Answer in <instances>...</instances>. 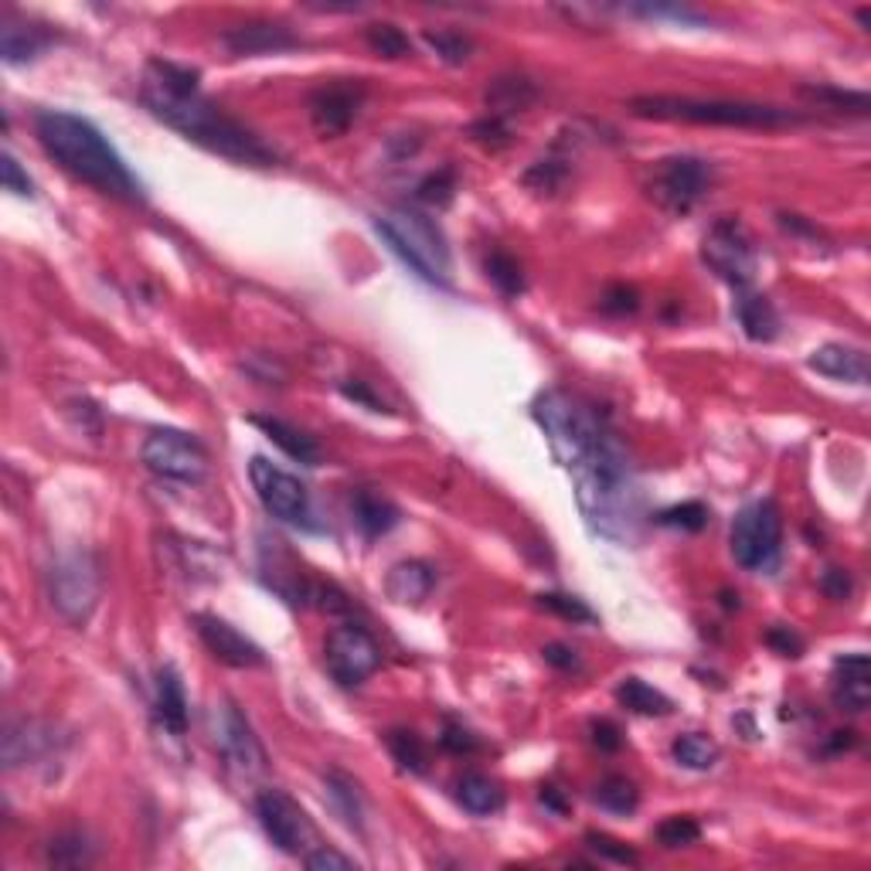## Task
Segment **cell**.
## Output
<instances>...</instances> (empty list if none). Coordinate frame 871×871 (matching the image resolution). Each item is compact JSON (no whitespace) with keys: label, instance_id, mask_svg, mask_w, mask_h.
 Returning <instances> with one entry per match:
<instances>
[{"label":"cell","instance_id":"obj_10","mask_svg":"<svg viewBox=\"0 0 871 871\" xmlns=\"http://www.w3.org/2000/svg\"><path fill=\"white\" fill-rule=\"evenodd\" d=\"M701 259L705 266L719 276V280L732 287H749L752 276H756V249H752L749 232L739 218H719L708 228L705 243H701Z\"/></svg>","mask_w":871,"mask_h":871},{"label":"cell","instance_id":"obj_42","mask_svg":"<svg viewBox=\"0 0 871 871\" xmlns=\"http://www.w3.org/2000/svg\"><path fill=\"white\" fill-rule=\"evenodd\" d=\"M701 838V827L691 817H667L657 824V841L664 848H688Z\"/></svg>","mask_w":871,"mask_h":871},{"label":"cell","instance_id":"obj_49","mask_svg":"<svg viewBox=\"0 0 871 871\" xmlns=\"http://www.w3.org/2000/svg\"><path fill=\"white\" fill-rule=\"evenodd\" d=\"M473 137H477L481 143H487V147H504L510 140V130H507V123L501 120V116H487V120H481L477 127H473Z\"/></svg>","mask_w":871,"mask_h":871},{"label":"cell","instance_id":"obj_22","mask_svg":"<svg viewBox=\"0 0 871 871\" xmlns=\"http://www.w3.org/2000/svg\"><path fill=\"white\" fill-rule=\"evenodd\" d=\"M432 589H436V569L429 562H419V559L391 566V572L385 579L388 600H395L399 606H419L422 600H429Z\"/></svg>","mask_w":871,"mask_h":871},{"label":"cell","instance_id":"obj_55","mask_svg":"<svg viewBox=\"0 0 871 871\" xmlns=\"http://www.w3.org/2000/svg\"><path fill=\"white\" fill-rule=\"evenodd\" d=\"M541 804H545V807H551L556 814H566V810H569L566 797L559 794V786H541Z\"/></svg>","mask_w":871,"mask_h":871},{"label":"cell","instance_id":"obj_11","mask_svg":"<svg viewBox=\"0 0 871 871\" xmlns=\"http://www.w3.org/2000/svg\"><path fill=\"white\" fill-rule=\"evenodd\" d=\"M212 739H215L218 756L225 760L232 773H239L246 779L266 773V749L259 735L252 732L249 719L239 711V705L218 701L212 708Z\"/></svg>","mask_w":871,"mask_h":871},{"label":"cell","instance_id":"obj_19","mask_svg":"<svg viewBox=\"0 0 871 871\" xmlns=\"http://www.w3.org/2000/svg\"><path fill=\"white\" fill-rule=\"evenodd\" d=\"M153 711H157V722H161L171 735L187 732V695H184V681H181L174 664H164L161 670H157Z\"/></svg>","mask_w":871,"mask_h":871},{"label":"cell","instance_id":"obj_28","mask_svg":"<svg viewBox=\"0 0 871 871\" xmlns=\"http://www.w3.org/2000/svg\"><path fill=\"white\" fill-rule=\"evenodd\" d=\"M616 698L623 708L637 711V716H670V711H675V701L641 678H623L616 688Z\"/></svg>","mask_w":871,"mask_h":871},{"label":"cell","instance_id":"obj_16","mask_svg":"<svg viewBox=\"0 0 871 871\" xmlns=\"http://www.w3.org/2000/svg\"><path fill=\"white\" fill-rule=\"evenodd\" d=\"M194 630L202 644L208 647V654L228 667H262L266 664V654L256 641H249L239 626H232L228 620L215 616V613H194Z\"/></svg>","mask_w":871,"mask_h":871},{"label":"cell","instance_id":"obj_29","mask_svg":"<svg viewBox=\"0 0 871 871\" xmlns=\"http://www.w3.org/2000/svg\"><path fill=\"white\" fill-rule=\"evenodd\" d=\"M670 756H675L678 766H685V770L705 773V770H711L719 763L722 749H719L716 739H708L701 732H685V735L675 739V745H670Z\"/></svg>","mask_w":871,"mask_h":871},{"label":"cell","instance_id":"obj_7","mask_svg":"<svg viewBox=\"0 0 871 871\" xmlns=\"http://www.w3.org/2000/svg\"><path fill=\"white\" fill-rule=\"evenodd\" d=\"M99 589H103V576H99V562L93 559V551L72 548V551H62L52 562V572H49L52 606L68 623L83 626L93 616L99 603Z\"/></svg>","mask_w":871,"mask_h":871},{"label":"cell","instance_id":"obj_44","mask_svg":"<svg viewBox=\"0 0 871 871\" xmlns=\"http://www.w3.org/2000/svg\"><path fill=\"white\" fill-rule=\"evenodd\" d=\"M600 307H603L606 313H613V316H623V313H633V310L641 307V293L633 290V287H626V283H616V287H610V290L603 293Z\"/></svg>","mask_w":871,"mask_h":871},{"label":"cell","instance_id":"obj_21","mask_svg":"<svg viewBox=\"0 0 871 871\" xmlns=\"http://www.w3.org/2000/svg\"><path fill=\"white\" fill-rule=\"evenodd\" d=\"M807 365L835 381L868 385V354L851 344H824L810 354Z\"/></svg>","mask_w":871,"mask_h":871},{"label":"cell","instance_id":"obj_51","mask_svg":"<svg viewBox=\"0 0 871 871\" xmlns=\"http://www.w3.org/2000/svg\"><path fill=\"white\" fill-rule=\"evenodd\" d=\"M630 14L641 18H675V21H688V24H701L705 18L691 8H660V4H644V8H630Z\"/></svg>","mask_w":871,"mask_h":871},{"label":"cell","instance_id":"obj_39","mask_svg":"<svg viewBox=\"0 0 871 871\" xmlns=\"http://www.w3.org/2000/svg\"><path fill=\"white\" fill-rule=\"evenodd\" d=\"M657 525L664 528H681V531H701L708 525V507L701 501H685L657 514Z\"/></svg>","mask_w":871,"mask_h":871},{"label":"cell","instance_id":"obj_24","mask_svg":"<svg viewBox=\"0 0 871 871\" xmlns=\"http://www.w3.org/2000/svg\"><path fill=\"white\" fill-rule=\"evenodd\" d=\"M351 514H354V525H358L368 538L388 535L395 525H399V507L375 491H354Z\"/></svg>","mask_w":871,"mask_h":871},{"label":"cell","instance_id":"obj_9","mask_svg":"<svg viewBox=\"0 0 871 871\" xmlns=\"http://www.w3.org/2000/svg\"><path fill=\"white\" fill-rule=\"evenodd\" d=\"M249 481L256 487V497L262 501V507L272 514L276 521L303 528V531H321V525L313 521L310 494L300 484V477H293L290 470L276 466L266 456H252V463H249Z\"/></svg>","mask_w":871,"mask_h":871},{"label":"cell","instance_id":"obj_3","mask_svg":"<svg viewBox=\"0 0 871 871\" xmlns=\"http://www.w3.org/2000/svg\"><path fill=\"white\" fill-rule=\"evenodd\" d=\"M34 137L52 161L75 181L89 184L93 191L116 197L127 205H143V181L127 168L116 147L103 137L96 123L86 116L65 109H37L34 112Z\"/></svg>","mask_w":871,"mask_h":871},{"label":"cell","instance_id":"obj_54","mask_svg":"<svg viewBox=\"0 0 871 871\" xmlns=\"http://www.w3.org/2000/svg\"><path fill=\"white\" fill-rule=\"evenodd\" d=\"M541 654H545V660L551 667H559V670H576L579 667V654L572 647H566V644H548Z\"/></svg>","mask_w":871,"mask_h":871},{"label":"cell","instance_id":"obj_50","mask_svg":"<svg viewBox=\"0 0 871 871\" xmlns=\"http://www.w3.org/2000/svg\"><path fill=\"white\" fill-rule=\"evenodd\" d=\"M307 868L310 871H331V868H337V871H351V868H358L354 864L351 858H344V854H337V851H331V848H316V851H310L307 854Z\"/></svg>","mask_w":871,"mask_h":871},{"label":"cell","instance_id":"obj_27","mask_svg":"<svg viewBox=\"0 0 871 871\" xmlns=\"http://www.w3.org/2000/svg\"><path fill=\"white\" fill-rule=\"evenodd\" d=\"M456 800L463 804V810L477 814V817H491L504 807V789L497 779L484 776V773H466L456 783Z\"/></svg>","mask_w":871,"mask_h":871},{"label":"cell","instance_id":"obj_33","mask_svg":"<svg viewBox=\"0 0 871 871\" xmlns=\"http://www.w3.org/2000/svg\"><path fill=\"white\" fill-rule=\"evenodd\" d=\"M484 272H487V280L504 293V297H521L525 293V272H521V262L514 259L510 252H501L494 249L487 259H484Z\"/></svg>","mask_w":871,"mask_h":871},{"label":"cell","instance_id":"obj_45","mask_svg":"<svg viewBox=\"0 0 871 871\" xmlns=\"http://www.w3.org/2000/svg\"><path fill=\"white\" fill-rule=\"evenodd\" d=\"M0 178H4V191H11V194H21V197H31L34 194V184L21 171L14 153H4V161H0Z\"/></svg>","mask_w":871,"mask_h":871},{"label":"cell","instance_id":"obj_32","mask_svg":"<svg viewBox=\"0 0 871 871\" xmlns=\"http://www.w3.org/2000/svg\"><path fill=\"white\" fill-rule=\"evenodd\" d=\"M93 858H96V845L86 841L83 830H65V835L49 841V864L83 868V864H93Z\"/></svg>","mask_w":871,"mask_h":871},{"label":"cell","instance_id":"obj_46","mask_svg":"<svg viewBox=\"0 0 871 871\" xmlns=\"http://www.w3.org/2000/svg\"><path fill=\"white\" fill-rule=\"evenodd\" d=\"M820 589H824V596H827V600L841 603V600H848L851 592H854V579H851L848 569H827V572L820 576Z\"/></svg>","mask_w":871,"mask_h":871},{"label":"cell","instance_id":"obj_13","mask_svg":"<svg viewBox=\"0 0 871 871\" xmlns=\"http://www.w3.org/2000/svg\"><path fill=\"white\" fill-rule=\"evenodd\" d=\"M324 660L331 678L344 688L362 685L365 678H372L378 664H381V647L375 644V637L358 626V623H341L327 633L324 644Z\"/></svg>","mask_w":871,"mask_h":871},{"label":"cell","instance_id":"obj_38","mask_svg":"<svg viewBox=\"0 0 871 871\" xmlns=\"http://www.w3.org/2000/svg\"><path fill=\"white\" fill-rule=\"evenodd\" d=\"M453 191H456V171L453 168H443V171H436L429 178L419 181L416 187V197L426 205H436V208H447L453 202Z\"/></svg>","mask_w":871,"mask_h":871},{"label":"cell","instance_id":"obj_25","mask_svg":"<svg viewBox=\"0 0 871 871\" xmlns=\"http://www.w3.org/2000/svg\"><path fill=\"white\" fill-rule=\"evenodd\" d=\"M735 316L745 331L749 341H776L779 334V313L773 307L770 297H760V293H742L739 303H735Z\"/></svg>","mask_w":871,"mask_h":871},{"label":"cell","instance_id":"obj_26","mask_svg":"<svg viewBox=\"0 0 871 871\" xmlns=\"http://www.w3.org/2000/svg\"><path fill=\"white\" fill-rule=\"evenodd\" d=\"M49 745H52V735H45L42 725L21 719V722L4 729V763H8V770H18V766L42 756Z\"/></svg>","mask_w":871,"mask_h":871},{"label":"cell","instance_id":"obj_15","mask_svg":"<svg viewBox=\"0 0 871 871\" xmlns=\"http://www.w3.org/2000/svg\"><path fill=\"white\" fill-rule=\"evenodd\" d=\"M362 103H365V86L362 83H351V78H334V83H324L321 89H313V96H310V120L324 137H337L354 120H358Z\"/></svg>","mask_w":871,"mask_h":871},{"label":"cell","instance_id":"obj_1","mask_svg":"<svg viewBox=\"0 0 871 871\" xmlns=\"http://www.w3.org/2000/svg\"><path fill=\"white\" fill-rule=\"evenodd\" d=\"M551 456L572 477L585 528L616 545H633L644 531V491L630 453L610 419L582 395L551 388L531 409Z\"/></svg>","mask_w":871,"mask_h":871},{"label":"cell","instance_id":"obj_12","mask_svg":"<svg viewBox=\"0 0 871 871\" xmlns=\"http://www.w3.org/2000/svg\"><path fill=\"white\" fill-rule=\"evenodd\" d=\"M143 463L157 477L181 481V484H197L208 473L205 447L181 429H153L143 440Z\"/></svg>","mask_w":871,"mask_h":871},{"label":"cell","instance_id":"obj_17","mask_svg":"<svg viewBox=\"0 0 871 871\" xmlns=\"http://www.w3.org/2000/svg\"><path fill=\"white\" fill-rule=\"evenodd\" d=\"M222 42L232 55H276V52L300 49V34L276 21H249L228 28L222 34Z\"/></svg>","mask_w":871,"mask_h":871},{"label":"cell","instance_id":"obj_23","mask_svg":"<svg viewBox=\"0 0 871 871\" xmlns=\"http://www.w3.org/2000/svg\"><path fill=\"white\" fill-rule=\"evenodd\" d=\"M249 422L256 429H262L269 440L280 447L290 460H297L303 466H316V463H321V447H316L313 436H307L303 429H297V426H290L283 419H269V416H252Z\"/></svg>","mask_w":871,"mask_h":871},{"label":"cell","instance_id":"obj_53","mask_svg":"<svg viewBox=\"0 0 871 871\" xmlns=\"http://www.w3.org/2000/svg\"><path fill=\"white\" fill-rule=\"evenodd\" d=\"M592 742H596L603 752H616L623 745V735L610 719H600V722H592Z\"/></svg>","mask_w":871,"mask_h":871},{"label":"cell","instance_id":"obj_2","mask_svg":"<svg viewBox=\"0 0 871 871\" xmlns=\"http://www.w3.org/2000/svg\"><path fill=\"white\" fill-rule=\"evenodd\" d=\"M197 78L202 75L187 65L150 58L143 72L140 99L161 123H168L171 130H178L197 147L228 157V161H239L249 168H272L280 161V153L259 133H252L239 120H232V116L222 112V106L205 99L202 89H197Z\"/></svg>","mask_w":871,"mask_h":871},{"label":"cell","instance_id":"obj_14","mask_svg":"<svg viewBox=\"0 0 871 871\" xmlns=\"http://www.w3.org/2000/svg\"><path fill=\"white\" fill-rule=\"evenodd\" d=\"M256 817L269 841L287 854H300L307 845H313V824L307 810L283 789H262L256 797Z\"/></svg>","mask_w":871,"mask_h":871},{"label":"cell","instance_id":"obj_37","mask_svg":"<svg viewBox=\"0 0 871 871\" xmlns=\"http://www.w3.org/2000/svg\"><path fill=\"white\" fill-rule=\"evenodd\" d=\"M388 749H391V756L399 760L402 770H409V773H422L426 770L429 756H426V745H422V739L416 732H409V729L388 732Z\"/></svg>","mask_w":871,"mask_h":871},{"label":"cell","instance_id":"obj_36","mask_svg":"<svg viewBox=\"0 0 871 871\" xmlns=\"http://www.w3.org/2000/svg\"><path fill=\"white\" fill-rule=\"evenodd\" d=\"M426 45L440 55L447 65H463L470 55H473V42L463 34V31H450V28H436V31H426Z\"/></svg>","mask_w":871,"mask_h":871},{"label":"cell","instance_id":"obj_47","mask_svg":"<svg viewBox=\"0 0 871 871\" xmlns=\"http://www.w3.org/2000/svg\"><path fill=\"white\" fill-rule=\"evenodd\" d=\"M766 644H770L776 654H783V657H800V654H804V641H800L789 626H770V630H766Z\"/></svg>","mask_w":871,"mask_h":871},{"label":"cell","instance_id":"obj_8","mask_svg":"<svg viewBox=\"0 0 871 871\" xmlns=\"http://www.w3.org/2000/svg\"><path fill=\"white\" fill-rule=\"evenodd\" d=\"M711 184H716V168L701 161V157L678 153V157H664V161L650 168L647 194L664 212L685 215L711 191Z\"/></svg>","mask_w":871,"mask_h":871},{"label":"cell","instance_id":"obj_5","mask_svg":"<svg viewBox=\"0 0 871 871\" xmlns=\"http://www.w3.org/2000/svg\"><path fill=\"white\" fill-rule=\"evenodd\" d=\"M375 228L419 280L432 287H450V272H453L450 246L432 218H426L416 208H388L375 215Z\"/></svg>","mask_w":871,"mask_h":871},{"label":"cell","instance_id":"obj_48","mask_svg":"<svg viewBox=\"0 0 871 871\" xmlns=\"http://www.w3.org/2000/svg\"><path fill=\"white\" fill-rule=\"evenodd\" d=\"M440 745L447 752H453V756H463V752L477 749V735H473L470 729H463V725H456V722H447V729L440 735Z\"/></svg>","mask_w":871,"mask_h":871},{"label":"cell","instance_id":"obj_30","mask_svg":"<svg viewBox=\"0 0 871 871\" xmlns=\"http://www.w3.org/2000/svg\"><path fill=\"white\" fill-rule=\"evenodd\" d=\"M535 99V86L528 78H518V75H507V78H497V83L487 89V106H491V116H510V112H521L528 109Z\"/></svg>","mask_w":871,"mask_h":871},{"label":"cell","instance_id":"obj_43","mask_svg":"<svg viewBox=\"0 0 871 871\" xmlns=\"http://www.w3.org/2000/svg\"><path fill=\"white\" fill-rule=\"evenodd\" d=\"M585 845L596 851L600 858H606V861H613V864H641V858H637V851H633L630 845H623L620 838H610V835H603V830H589L585 835Z\"/></svg>","mask_w":871,"mask_h":871},{"label":"cell","instance_id":"obj_6","mask_svg":"<svg viewBox=\"0 0 871 871\" xmlns=\"http://www.w3.org/2000/svg\"><path fill=\"white\" fill-rule=\"evenodd\" d=\"M732 556L745 572H776L783 556V514L773 497L745 504L732 521Z\"/></svg>","mask_w":871,"mask_h":871},{"label":"cell","instance_id":"obj_18","mask_svg":"<svg viewBox=\"0 0 871 871\" xmlns=\"http://www.w3.org/2000/svg\"><path fill=\"white\" fill-rule=\"evenodd\" d=\"M830 695H835V705L851 711V716H861V711L871 705V660L868 654H841L835 660V670H830Z\"/></svg>","mask_w":871,"mask_h":871},{"label":"cell","instance_id":"obj_35","mask_svg":"<svg viewBox=\"0 0 871 871\" xmlns=\"http://www.w3.org/2000/svg\"><path fill=\"white\" fill-rule=\"evenodd\" d=\"M365 42L375 55L381 58H406L412 55V42H409V34L402 28H395V24H372L365 31Z\"/></svg>","mask_w":871,"mask_h":871},{"label":"cell","instance_id":"obj_41","mask_svg":"<svg viewBox=\"0 0 871 871\" xmlns=\"http://www.w3.org/2000/svg\"><path fill=\"white\" fill-rule=\"evenodd\" d=\"M804 96L820 103V106H827V109H841V112L851 109L858 116L868 112V96L864 93H848V89H835V86H807Z\"/></svg>","mask_w":871,"mask_h":871},{"label":"cell","instance_id":"obj_34","mask_svg":"<svg viewBox=\"0 0 871 871\" xmlns=\"http://www.w3.org/2000/svg\"><path fill=\"white\" fill-rule=\"evenodd\" d=\"M596 804L603 807V810H610V814H633L637 810V804H641V794H637V786H633L626 776H606V779H600V786H596Z\"/></svg>","mask_w":871,"mask_h":871},{"label":"cell","instance_id":"obj_20","mask_svg":"<svg viewBox=\"0 0 871 871\" xmlns=\"http://www.w3.org/2000/svg\"><path fill=\"white\" fill-rule=\"evenodd\" d=\"M52 42H55V34L49 28L21 21L14 14H8L4 24H0V52H4L8 65H21V62L37 58Z\"/></svg>","mask_w":871,"mask_h":871},{"label":"cell","instance_id":"obj_40","mask_svg":"<svg viewBox=\"0 0 871 871\" xmlns=\"http://www.w3.org/2000/svg\"><path fill=\"white\" fill-rule=\"evenodd\" d=\"M538 606L569 620V623H596V613H592L579 596H569V592H541Z\"/></svg>","mask_w":871,"mask_h":871},{"label":"cell","instance_id":"obj_52","mask_svg":"<svg viewBox=\"0 0 871 871\" xmlns=\"http://www.w3.org/2000/svg\"><path fill=\"white\" fill-rule=\"evenodd\" d=\"M341 391L347 395L351 402H362L365 409H372V412H385V402L378 399V395L365 385V381H358V378H351V381H344L341 385Z\"/></svg>","mask_w":871,"mask_h":871},{"label":"cell","instance_id":"obj_31","mask_svg":"<svg viewBox=\"0 0 871 871\" xmlns=\"http://www.w3.org/2000/svg\"><path fill=\"white\" fill-rule=\"evenodd\" d=\"M327 794H331L334 810L344 817V824L354 827V830H362V824H365V797H362V786L354 783L351 776H344V773H331V776H327Z\"/></svg>","mask_w":871,"mask_h":871},{"label":"cell","instance_id":"obj_4","mask_svg":"<svg viewBox=\"0 0 871 871\" xmlns=\"http://www.w3.org/2000/svg\"><path fill=\"white\" fill-rule=\"evenodd\" d=\"M633 116L664 123H698V127H742V130H776L804 123L800 112L766 103L739 99H691V96H641L630 103Z\"/></svg>","mask_w":871,"mask_h":871}]
</instances>
